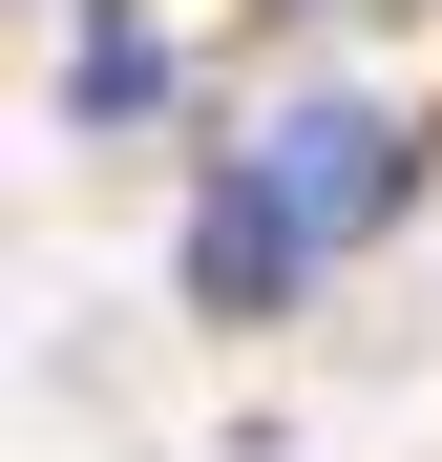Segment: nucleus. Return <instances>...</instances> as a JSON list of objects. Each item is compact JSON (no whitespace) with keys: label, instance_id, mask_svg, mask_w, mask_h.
Wrapping results in <instances>:
<instances>
[{"label":"nucleus","instance_id":"obj_1","mask_svg":"<svg viewBox=\"0 0 442 462\" xmlns=\"http://www.w3.org/2000/svg\"><path fill=\"white\" fill-rule=\"evenodd\" d=\"M421 169H442V126H421V106H380V85H337V63L253 106V189L316 231V273H337V253H380V231L421 210Z\"/></svg>","mask_w":442,"mask_h":462},{"label":"nucleus","instance_id":"obj_2","mask_svg":"<svg viewBox=\"0 0 442 462\" xmlns=\"http://www.w3.org/2000/svg\"><path fill=\"white\" fill-rule=\"evenodd\" d=\"M169 294H190L211 337H295V294H316V231L253 189V147H211V169H190V210H169Z\"/></svg>","mask_w":442,"mask_h":462},{"label":"nucleus","instance_id":"obj_3","mask_svg":"<svg viewBox=\"0 0 442 462\" xmlns=\"http://www.w3.org/2000/svg\"><path fill=\"white\" fill-rule=\"evenodd\" d=\"M211 63H169L147 22H106V0H63V126H190Z\"/></svg>","mask_w":442,"mask_h":462},{"label":"nucleus","instance_id":"obj_4","mask_svg":"<svg viewBox=\"0 0 442 462\" xmlns=\"http://www.w3.org/2000/svg\"><path fill=\"white\" fill-rule=\"evenodd\" d=\"M106 22H147V42H169V63H232L253 22H295V0H106Z\"/></svg>","mask_w":442,"mask_h":462}]
</instances>
